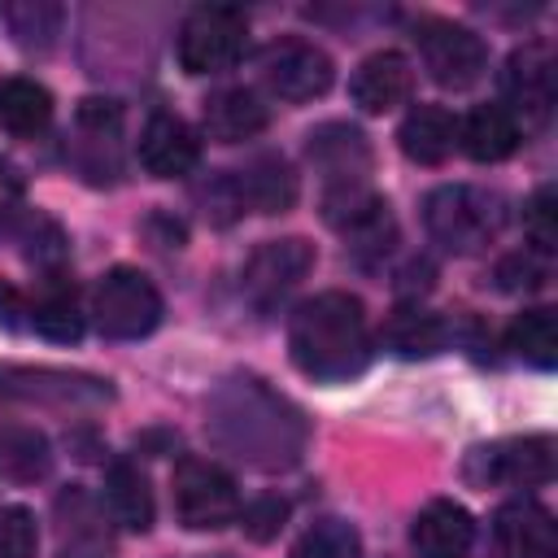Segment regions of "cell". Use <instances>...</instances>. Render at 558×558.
Segmentation results:
<instances>
[{
	"mask_svg": "<svg viewBox=\"0 0 558 558\" xmlns=\"http://www.w3.org/2000/svg\"><path fill=\"white\" fill-rule=\"evenodd\" d=\"M401 153L418 166H440L458 144V118L445 105H414L397 126Z\"/></svg>",
	"mask_w": 558,
	"mask_h": 558,
	"instance_id": "cell-18",
	"label": "cell"
},
{
	"mask_svg": "<svg viewBox=\"0 0 558 558\" xmlns=\"http://www.w3.org/2000/svg\"><path fill=\"white\" fill-rule=\"evenodd\" d=\"M527 235H532V248H541V253H554L558 248V201H554V187L549 183L527 205Z\"/></svg>",
	"mask_w": 558,
	"mask_h": 558,
	"instance_id": "cell-32",
	"label": "cell"
},
{
	"mask_svg": "<svg viewBox=\"0 0 558 558\" xmlns=\"http://www.w3.org/2000/svg\"><path fill=\"white\" fill-rule=\"evenodd\" d=\"M174 514L192 532H218L235 523L240 514V493L235 480L205 458H183L174 466Z\"/></svg>",
	"mask_w": 558,
	"mask_h": 558,
	"instance_id": "cell-7",
	"label": "cell"
},
{
	"mask_svg": "<svg viewBox=\"0 0 558 558\" xmlns=\"http://www.w3.org/2000/svg\"><path fill=\"white\" fill-rule=\"evenodd\" d=\"M140 161H144V170H148L153 179H179V174L196 170V161H201V140H196V131H192L179 113L157 109V113L144 122V131H140Z\"/></svg>",
	"mask_w": 558,
	"mask_h": 558,
	"instance_id": "cell-14",
	"label": "cell"
},
{
	"mask_svg": "<svg viewBox=\"0 0 558 558\" xmlns=\"http://www.w3.org/2000/svg\"><path fill=\"white\" fill-rule=\"evenodd\" d=\"M0 462H4L13 475L35 480V475L48 471V445H44V436H35V432H0Z\"/></svg>",
	"mask_w": 558,
	"mask_h": 558,
	"instance_id": "cell-30",
	"label": "cell"
},
{
	"mask_svg": "<svg viewBox=\"0 0 558 558\" xmlns=\"http://www.w3.org/2000/svg\"><path fill=\"white\" fill-rule=\"evenodd\" d=\"M554 475V440L549 436H514L484 445L466 458L471 484H506V488H532Z\"/></svg>",
	"mask_w": 558,
	"mask_h": 558,
	"instance_id": "cell-12",
	"label": "cell"
},
{
	"mask_svg": "<svg viewBox=\"0 0 558 558\" xmlns=\"http://www.w3.org/2000/svg\"><path fill=\"white\" fill-rule=\"evenodd\" d=\"M9 31L22 48H35V52H48L61 35V4L52 0H22L9 9Z\"/></svg>",
	"mask_w": 558,
	"mask_h": 558,
	"instance_id": "cell-27",
	"label": "cell"
},
{
	"mask_svg": "<svg viewBox=\"0 0 558 558\" xmlns=\"http://www.w3.org/2000/svg\"><path fill=\"white\" fill-rule=\"evenodd\" d=\"M410 92H414V70H410V61H405L401 52H392V48L371 52V57L353 70V78H349V96H353V105L366 109V113H388V109L405 105Z\"/></svg>",
	"mask_w": 558,
	"mask_h": 558,
	"instance_id": "cell-15",
	"label": "cell"
},
{
	"mask_svg": "<svg viewBox=\"0 0 558 558\" xmlns=\"http://www.w3.org/2000/svg\"><path fill=\"white\" fill-rule=\"evenodd\" d=\"M266 105L248 87H222L205 100V135L218 144H240L266 131Z\"/></svg>",
	"mask_w": 558,
	"mask_h": 558,
	"instance_id": "cell-19",
	"label": "cell"
},
{
	"mask_svg": "<svg viewBox=\"0 0 558 558\" xmlns=\"http://www.w3.org/2000/svg\"><path fill=\"white\" fill-rule=\"evenodd\" d=\"M410 541L418 558H466L475 545V519L466 514V506L436 497L414 514Z\"/></svg>",
	"mask_w": 558,
	"mask_h": 558,
	"instance_id": "cell-16",
	"label": "cell"
},
{
	"mask_svg": "<svg viewBox=\"0 0 558 558\" xmlns=\"http://www.w3.org/2000/svg\"><path fill=\"white\" fill-rule=\"evenodd\" d=\"M501 96H506V113L523 126H545L558 100V61L554 48L545 39H527L523 48H514L506 57L501 70Z\"/></svg>",
	"mask_w": 558,
	"mask_h": 558,
	"instance_id": "cell-6",
	"label": "cell"
},
{
	"mask_svg": "<svg viewBox=\"0 0 558 558\" xmlns=\"http://www.w3.org/2000/svg\"><path fill=\"white\" fill-rule=\"evenodd\" d=\"M240 183V196H244V209H257V214H283L292 209L296 201V174L283 157L275 153H262L244 166V174H235Z\"/></svg>",
	"mask_w": 558,
	"mask_h": 558,
	"instance_id": "cell-20",
	"label": "cell"
},
{
	"mask_svg": "<svg viewBox=\"0 0 558 558\" xmlns=\"http://www.w3.org/2000/svg\"><path fill=\"white\" fill-rule=\"evenodd\" d=\"M288 558H362V536L344 519H318L301 532Z\"/></svg>",
	"mask_w": 558,
	"mask_h": 558,
	"instance_id": "cell-28",
	"label": "cell"
},
{
	"mask_svg": "<svg viewBox=\"0 0 558 558\" xmlns=\"http://www.w3.org/2000/svg\"><path fill=\"white\" fill-rule=\"evenodd\" d=\"M92 314L100 336L109 340H140L161 323V292L144 270L118 266L96 283Z\"/></svg>",
	"mask_w": 558,
	"mask_h": 558,
	"instance_id": "cell-5",
	"label": "cell"
},
{
	"mask_svg": "<svg viewBox=\"0 0 558 558\" xmlns=\"http://www.w3.org/2000/svg\"><path fill=\"white\" fill-rule=\"evenodd\" d=\"M310 266H314V244H305L301 235L266 240V244H257V248L248 253L240 288H244L248 305H257V310H275V305H279V301L310 275Z\"/></svg>",
	"mask_w": 558,
	"mask_h": 558,
	"instance_id": "cell-11",
	"label": "cell"
},
{
	"mask_svg": "<svg viewBox=\"0 0 558 558\" xmlns=\"http://www.w3.org/2000/svg\"><path fill=\"white\" fill-rule=\"evenodd\" d=\"M292 362L323 384L353 379L371 366V323L357 296L349 292H318L296 305L288 327Z\"/></svg>",
	"mask_w": 558,
	"mask_h": 558,
	"instance_id": "cell-1",
	"label": "cell"
},
{
	"mask_svg": "<svg viewBox=\"0 0 558 558\" xmlns=\"http://www.w3.org/2000/svg\"><path fill=\"white\" fill-rule=\"evenodd\" d=\"M74 166L92 183H113L122 174V109L109 96H87L74 109Z\"/></svg>",
	"mask_w": 558,
	"mask_h": 558,
	"instance_id": "cell-10",
	"label": "cell"
},
{
	"mask_svg": "<svg viewBox=\"0 0 558 558\" xmlns=\"http://www.w3.org/2000/svg\"><path fill=\"white\" fill-rule=\"evenodd\" d=\"M423 227L427 235L458 257H471L488 248L506 227V201L488 187L471 183H445L423 201Z\"/></svg>",
	"mask_w": 558,
	"mask_h": 558,
	"instance_id": "cell-3",
	"label": "cell"
},
{
	"mask_svg": "<svg viewBox=\"0 0 558 558\" xmlns=\"http://www.w3.org/2000/svg\"><path fill=\"white\" fill-rule=\"evenodd\" d=\"M384 344L397 357H432L445 349V323L423 305H397L384 323Z\"/></svg>",
	"mask_w": 558,
	"mask_h": 558,
	"instance_id": "cell-24",
	"label": "cell"
},
{
	"mask_svg": "<svg viewBox=\"0 0 558 558\" xmlns=\"http://www.w3.org/2000/svg\"><path fill=\"white\" fill-rule=\"evenodd\" d=\"M31 327L57 344H74L83 336V310H78V296L74 288L61 279V275H48L39 296L31 301Z\"/></svg>",
	"mask_w": 558,
	"mask_h": 558,
	"instance_id": "cell-22",
	"label": "cell"
},
{
	"mask_svg": "<svg viewBox=\"0 0 558 558\" xmlns=\"http://www.w3.org/2000/svg\"><path fill=\"white\" fill-rule=\"evenodd\" d=\"M22 240H26V262H35L39 270L57 275V266L65 262V240H61L57 222H48V218H39V214H35V218H26Z\"/></svg>",
	"mask_w": 558,
	"mask_h": 558,
	"instance_id": "cell-31",
	"label": "cell"
},
{
	"mask_svg": "<svg viewBox=\"0 0 558 558\" xmlns=\"http://www.w3.org/2000/svg\"><path fill=\"white\" fill-rule=\"evenodd\" d=\"M235 519H244V532H248L253 541H270V536H279V527H283V519H288V501H283V497H257V501H248Z\"/></svg>",
	"mask_w": 558,
	"mask_h": 558,
	"instance_id": "cell-34",
	"label": "cell"
},
{
	"mask_svg": "<svg viewBox=\"0 0 558 558\" xmlns=\"http://www.w3.org/2000/svg\"><path fill=\"white\" fill-rule=\"evenodd\" d=\"M262 78L279 100L301 105V100H314V96H323L331 87L336 65L318 44L283 35V39H270L262 48Z\"/></svg>",
	"mask_w": 558,
	"mask_h": 558,
	"instance_id": "cell-9",
	"label": "cell"
},
{
	"mask_svg": "<svg viewBox=\"0 0 558 558\" xmlns=\"http://www.w3.org/2000/svg\"><path fill=\"white\" fill-rule=\"evenodd\" d=\"M310 161L323 170L327 187L336 183H366L371 174V144L349 122H327L310 135Z\"/></svg>",
	"mask_w": 558,
	"mask_h": 558,
	"instance_id": "cell-17",
	"label": "cell"
},
{
	"mask_svg": "<svg viewBox=\"0 0 558 558\" xmlns=\"http://www.w3.org/2000/svg\"><path fill=\"white\" fill-rule=\"evenodd\" d=\"M0 558H35V519L22 506L0 510Z\"/></svg>",
	"mask_w": 558,
	"mask_h": 558,
	"instance_id": "cell-33",
	"label": "cell"
},
{
	"mask_svg": "<svg viewBox=\"0 0 558 558\" xmlns=\"http://www.w3.org/2000/svg\"><path fill=\"white\" fill-rule=\"evenodd\" d=\"M506 344H510L523 362L549 371V366L558 362V318H554V310H545V305L523 310V314L510 323Z\"/></svg>",
	"mask_w": 558,
	"mask_h": 558,
	"instance_id": "cell-26",
	"label": "cell"
},
{
	"mask_svg": "<svg viewBox=\"0 0 558 558\" xmlns=\"http://www.w3.org/2000/svg\"><path fill=\"white\" fill-rule=\"evenodd\" d=\"M52 122V96L35 78H4L0 83V126L9 135H39Z\"/></svg>",
	"mask_w": 558,
	"mask_h": 558,
	"instance_id": "cell-25",
	"label": "cell"
},
{
	"mask_svg": "<svg viewBox=\"0 0 558 558\" xmlns=\"http://www.w3.org/2000/svg\"><path fill=\"white\" fill-rule=\"evenodd\" d=\"M17 314H31V305L17 296V288L0 283V323H4V327H22V318H17Z\"/></svg>",
	"mask_w": 558,
	"mask_h": 558,
	"instance_id": "cell-36",
	"label": "cell"
},
{
	"mask_svg": "<svg viewBox=\"0 0 558 558\" xmlns=\"http://www.w3.org/2000/svg\"><path fill=\"white\" fill-rule=\"evenodd\" d=\"M248 22L231 4H201L179 26V65L187 74H222L244 57Z\"/></svg>",
	"mask_w": 558,
	"mask_h": 558,
	"instance_id": "cell-4",
	"label": "cell"
},
{
	"mask_svg": "<svg viewBox=\"0 0 558 558\" xmlns=\"http://www.w3.org/2000/svg\"><path fill=\"white\" fill-rule=\"evenodd\" d=\"M22 218V179L17 170L0 157V231H9Z\"/></svg>",
	"mask_w": 558,
	"mask_h": 558,
	"instance_id": "cell-35",
	"label": "cell"
},
{
	"mask_svg": "<svg viewBox=\"0 0 558 558\" xmlns=\"http://www.w3.org/2000/svg\"><path fill=\"white\" fill-rule=\"evenodd\" d=\"M488 558H558V527L541 501H506L493 514Z\"/></svg>",
	"mask_w": 558,
	"mask_h": 558,
	"instance_id": "cell-13",
	"label": "cell"
},
{
	"mask_svg": "<svg viewBox=\"0 0 558 558\" xmlns=\"http://www.w3.org/2000/svg\"><path fill=\"white\" fill-rule=\"evenodd\" d=\"M497 288L501 292H541L545 279H549V253L541 248H519L510 257L497 262Z\"/></svg>",
	"mask_w": 558,
	"mask_h": 558,
	"instance_id": "cell-29",
	"label": "cell"
},
{
	"mask_svg": "<svg viewBox=\"0 0 558 558\" xmlns=\"http://www.w3.org/2000/svg\"><path fill=\"white\" fill-rule=\"evenodd\" d=\"M214 436L257 466H288L301 453V418L257 379H235L218 392L209 414Z\"/></svg>",
	"mask_w": 558,
	"mask_h": 558,
	"instance_id": "cell-2",
	"label": "cell"
},
{
	"mask_svg": "<svg viewBox=\"0 0 558 558\" xmlns=\"http://www.w3.org/2000/svg\"><path fill=\"white\" fill-rule=\"evenodd\" d=\"M414 39H418V57H423L427 74L440 87L462 92V87L480 83V74L488 70V48L471 26H458V22H445V17H427V22H418Z\"/></svg>",
	"mask_w": 558,
	"mask_h": 558,
	"instance_id": "cell-8",
	"label": "cell"
},
{
	"mask_svg": "<svg viewBox=\"0 0 558 558\" xmlns=\"http://www.w3.org/2000/svg\"><path fill=\"white\" fill-rule=\"evenodd\" d=\"M458 140L475 161H506L519 148V122L501 105H480L458 126Z\"/></svg>",
	"mask_w": 558,
	"mask_h": 558,
	"instance_id": "cell-21",
	"label": "cell"
},
{
	"mask_svg": "<svg viewBox=\"0 0 558 558\" xmlns=\"http://www.w3.org/2000/svg\"><path fill=\"white\" fill-rule=\"evenodd\" d=\"M105 501H109V514L122 527H131V532H148L153 527L157 506H153V488H148V480H144L140 466L113 462L105 471Z\"/></svg>",
	"mask_w": 558,
	"mask_h": 558,
	"instance_id": "cell-23",
	"label": "cell"
}]
</instances>
